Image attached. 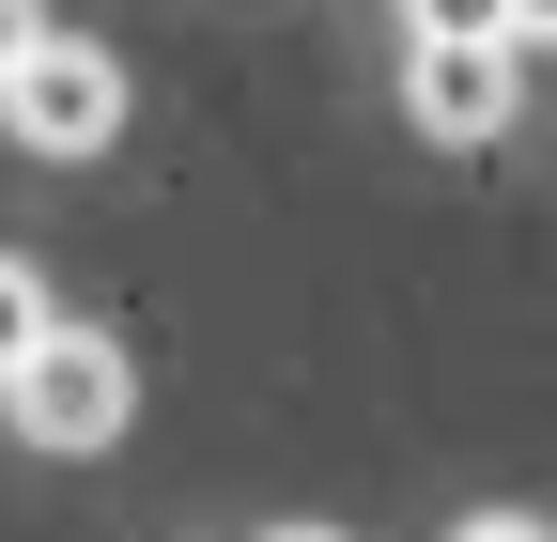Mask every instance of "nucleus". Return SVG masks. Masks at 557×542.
Listing matches in <instances>:
<instances>
[{
    "label": "nucleus",
    "instance_id": "nucleus-1",
    "mask_svg": "<svg viewBox=\"0 0 557 542\" xmlns=\"http://www.w3.org/2000/svg\"><path fill=\"white\" fill-rule=\"evenodd\" d=\"M0 403H16L32 449H109V434L139 419V357L109 342V325H47V342L0 372Z\"/></svg>",
    "mask_w": 557,
    "mask_h": 542
},
{
    "label": "nucleus",
    "instance_id": "nucleus-2",
    "mask_svg": "<svg viewBox=\"0 0 557 542\" xmlns=\"http://www.w3.org/2000/svg\"><path fill=\"white\" fill-rule=\"evenodd\" d=\"M0 124H16L32 156H109L124 140V62L78 47V32H32V62L0 78Z\"/></svg>",
    "mask_w": 557,
    "mask_h": 542
},
{
    "label": "nucleus",
    "instance_id": "nucleus-3",
    "mask_svg": "<svg viewBox=\"0 0 557 542\" xmlns=\"http://www.w3.org/2000/svg\"><path fill=\"white\" fill-rule=\"evenodd\" d=\"M403 109H418V140H496L511 124V47H418Z\"/></svg>",
    "mask_w": 557,
    "mask_h": 542
},
{
    "label": "nucleus",
    "instance_id": "nucleus-4",
    "mask_svg": "<svg viewBox=\"0 0 557 542\" xmlns=\"http://www.w3.org/2000/svg\"><path fill=\"white\" fill-rule=\"evenodd\" d=\"M47 325H62V310H47V280H32V263H16V248H0V372H16V357L47 342Z\"/></svg>",
    "mask_w": 557,
    "mask_h": 542
},
{
    "label": "nucleus",
    "instance_id": "nucleus-5",
    "mask_svg": "<svg viewBox=\"0 0 557 542\" xmlns=\"http://www.w3.org/2000/svg\"><path fill=\"white\" fill-rule=\"evenodd\" d=\"M403 16H418V47H511L496 0H403Z\"/></svg>",
    "mask_w": 557,
    "mask_h": 542
},
{
    "label": "nucleus",
    "instance_id": "nucleus-6",
    "mask_svg": "<svg viewBox=\"0 0 557 542\" xmlns=\"http://www.w3.org/2000/svg\"><path fill=\"white\" fill-rule=\"evenodd\" d=\"M449 542H557V527H542V512H465Z\"/></svg>",
    "mask_w": 557,
    "mask_h": 542
},
{
    "label": "nucleus",
    "instance_id": "nucleus-7",
    "mask_svg": "<svg viewBox=\"0 0 557 542\" xmlns=\"http://www.w3.org/2000/svg\"><path fill=\"white\" fill-rule=\"evenodd\" d=\"M32 32H47V0H0V78L32 62Z\"/></svg>",
    "mask_w": 557,
    "mask_h": 542
},
{
    "label": "nucleus",
    "instance_id": "nucleus-8",
    "mask_svg": "<svg viewBox=\"0 0 557 542\" xmlns=\"http://www.w3.org/2000/svg\"><path fill=\"white\" fill-rule=\"evenodd\" d=\"M496 32L511 47H557V0H496Z\"/></svg>",
    "mask_w": 557,
    "mask_h": 542
},
{
    "label": "nucleus",
    "instance_id": "nucleus-9",
    "mask_svg": "<svg viewBox=\"0 0 557 542\" xmlns=\"http://www.w3.org/2000/svg\"><path fill=\"white\" fill-rule=\"evenodd\" d=\"M278 542H341V527H278Z\"/></svg>",
    "mask_w": 557,
    "mask_h": 542
}]
</instances>
